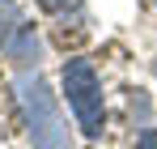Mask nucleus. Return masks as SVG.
<instances>
[{
	"label": "nucleus",
	"mask_w": 157,
	"mask_h": 149,
	"mask_svg": "<svg viewBox=\"0 0 157 149\" xmlns=\"http://www.w3.org/2000/svg\"><path fill=\"white\" fill-rule=\"evenodd\" d=\"M13 90H17V107H21V119H26V132H30L34 149H77L72 132H68V119H64V111H59V102L51 94V85L34 68H21L17 81H13Z\"/></svg>",
	"instance_id": "1"
},
{
	"label": "nucleus",
	"mask_w": 157,
	"mask_h": 149,
	"mask_svg": "<svg viewBox=\"0 0 157 149\" xmlns=\"http://www.w3.org/2000/svg\"><path fill=\"white\" fill-rule=\"evenodd\" d=\"M59 90L68 98V111L85 136H102L106 132V90H102V77L94 68V60L85 55H68L64 68H59Z\"/></svg>",
	"instance_id": "2"
},
{
	"label": "nucleus",
	"mask_w": 157,
	"mask_h": 149,
	"mask_svg": "<svg viewBox=\"0 0 157 149\" xmlns=\"http://www.w3.org/2000/svg\"><path fill=\"white\" fill-rule=\"evenodd\" d=\"M43 13H51V17H59V22H81L85 17V0H34Z\"/></svg>",
	"instance_id": "3"
},
{
	"label": "nucleus",
	"mask_w": 157,
	"mask_h": 149,
	"mask_svg": "<svg viewBox=\"0 0 157 149\" xmlns=\"http://www.w3.org/2000/svg\"><path fill=\"white\" fill-rule=\"evenodd\" d=\"M132 149H157V128L144 124L140 132H136V145H132Z\"/></svg>",
	"instance_id": "4"
},
{
	"label": "nucleus",
	"mask_w": 157,
	"mask_h": 149,
	"mask_svg": "<svg viewBox=\"0 0 157 149\" xmlns=\"http://www.w3.org/2000/svg\"><path fill=\"white\" fill-rule=\"evenodd\" d=\"M153 73H157V60H153Z\"/></svg>",
	"instance_id": "5"
},
{
	"label": "nucleus",
	"mask_w": 157,
	"mask_h": 149,
	"mask_svg": "<svg viewBox=\"0 0 157 149\" xmlns=\"http://www.w3.org/2000/svg\"><path fill=\"white\" fill-rule=\"evenodd\" d=\"M153 4H157V0H153Z\"/></svg>",
	"instance_id": "6"
}]
</instances>
